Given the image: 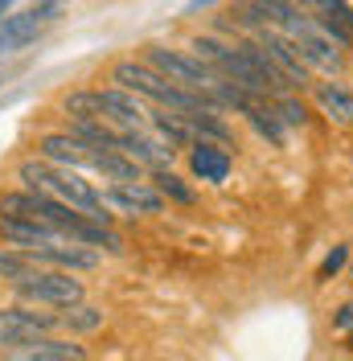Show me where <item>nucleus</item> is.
<instances>
[{
  "mask_svg": "<svg viewBox=\"0 0 353 361\" xmlns=\"http://www.w3.org/2000/svg\"><path fill=\"white\" fill-rule=\"evenodd\" d=\"M17 180H21V189L49 193V197L66 202L70 209H78L90 222H99V226L115 222V214L107 209L103 193H99L83 173H70V169H58V164H49V160H42V157H29V160L17 164Z\"/></svg>",
  "mask_w": 353,
  "mask_h": 361,
  "instance_id": "f257e3e1",
  "label": "nucleus"
},
{
  "mask_svg": "<svg viewBox=\"0 0 353 361\" xmlns=\"http://www.w3.org/2000/svg\"><path fill=\"white\" fill-rule=\"evenodd\" d=\"M13 295H17V304H33V308L58 312V308H70V304L87 300V283H83L78 275H70V271L37 267L29 279H21V283L13 288Z\"/></svg>",
  "mask_w": 353,
  "mask_h": 361,
  "instance_id": "f03ea898",
  "label": "nucleus"
},
{
  "mask_svg": "<svg viewBox=\"0 0 353 361\" xmlns=\"http://www.w3.org/2000/svg\"><path fill=\"white\" fill-rule=\"evenodd\" d=\"M144 62L156 74H164L169 82H176V87H185V90H210L218 82V74L205 66L193 49H176V45L152 42V45H144Z\"/></svg>",
  "mask_w": 353,
  "mask_h": 361,
  "instance_id": "7ed1b4c3",
  "label": "nucleus"
},
{
  "mask_svg": "<svg viewBox=\"0 0 353 361\" xmlns=\"http://www.w3.org/2000/svg\"><path fill=\"white\" fill-rule=\"evenodd\" d=\"M284 33L292 37L296 54H300V62H304L309 70H325V74H341V70H345V54H341V45L333 42V37H325L309 13H300Z\"/></svg>",
  "mask_w": 353,
  "mask_h": 361,
  "instance_id": "20e7f679",
  "label": "nucleus"
},
{
  "mask_svg": "<svg viewBox=\"0 0 353 361\" xmlns=\"http://www.w3.org/2000/svg\"><path fill=\"white\" fill-rule=\"evenodd\" d=\"M58 333V316L33 304H0V353H13L29 341Z\"/></svg>",
  "mask_w": 353,
  "mask_h": 361,
  "instance_id": "39448f33",
  "label": "nucleus"
},
{
  "mask_svg": "<svg viewBox=\"0 0 353 361\" xmlns=\"http://www.w3.org/2000/svg\"><path fill=\"white\" fill-rule=\"evenodd\" d=\"M90 115L111 123L115 132H144L148 128L144 99L128 94L124 87H90Z\"/></svg>",
  "mask_w": 353,
  "mask_h": 361,
  "instance_id": "423d86ee",
  "label": "nucleus"
},
{
  "mask_svg": "<svg viewBox=\"0 0 353 361\" xmlns=\"http://www.w3.org/2000/svg\"><path fill=\"white\" fill-rule=\"evenodd\" d=\"M111 214H128V218H156L169 214V202L152 189V180H115L99 189Z\"/></svg>",
  "mask_w": 353,
  "mask_h": 361,
  "instance_id": "0eeeda50",
  "label": "nucleus"
},
{
  "mask_svg": "<svg viewBox=\"0 0 353 361\" xmlns=\"http://www.w3.org/2000/svg\"><path fill=\"white\" fill-rule=\"evenodd\" d=\"M251 42L259 45V49L267 54V62L284 74L287 90L312 87V70L300 62V54H296V45H292L287 33H280V29H259V33H251Z\"/></svg>",
  "mask_w": 353,
  "mask_h": 361,
  "instance_id": "6e6552de",
  "label": "nucleus"
},
{
  "mask_svg": "<svg viewBox=\"0 0 353 361\" xmlns=\"http://www.w3.org/2000/svg\"><path fill=\"white\" fill-rule=\"evenodd\" d=\"M29 250L33 259H37V267H54V271H70V275H78V271H95L103 263V255L95 247H83V243H74V238H54V243H37V247H21Z\"/></svg>",
  "mask_w": 353,
  "mask_h": 361,
  "instance_id": "1a4fd4ad",
  "label": "nucleus"
},
{
  "mask_svg": "<svg viewBox=\"0 0 353 361\" xmlns=\"http://www.w3.org/2000/svg\"><path fill=\"white\" fill-rule=\"evenodd\" d=\"M95 152L99 148L83 144L78 135H70V132H45L37 140V157L58 164V169H70V173H95Z\"/></svg>",
  "mask_w": 353,
  "mask_h": 361,
  "instance_id": "9d476101",
  "label": "nucleus"
},
{
  "mask_svg": "<svg viewBox=\"0 0 353 361\" xmlns=\"http://www.w3.org/2000/svg\"><path fill=\"white\" fill-rule=\"evenodd\" d=\"M304 13H309L316 29L333 37L341 49H353V4L349 0H304Z\"/></svg>",
  "mask_w": 353,
  "mask_h": 361,
  "instance_id": "9b49d317",
  "label": "nucleus"
},
{
  "mask_svg": "<svg viewBox=\"0 0 353 361\" xmlns=\"http://www.w3.org/2000/svg\"><path fill=\"white\" fill-rule=\"evenodd\" d=\"M4 361H90V349L78 337L49 333V337H37L13 353H4Z\"/></svg>",
  "mask_w": 353,
  "mask_h": 361,
  "instance_id": "f8f14e48",
  "label": "nucleus"
},
{
  "mask_svg": "<svg viewBox=\"0 0 353 361\" xmlns=\"http://www.w3.org/2000/svg\"><path fill=\"white\" fill-rule=\"evenodd\" d=\"M230 169H234V160L230 152L222 148V144H210V140H193L189 144V173L205 185H226L230 180Z\"/></svg>",
  "mask_w": 353,
  "mask_h": 361,
  "instance_id": "ddd939ff",
  "label": "nucleus"
},
{
  "mask_svg": "<svg viewBox=\"0 0 353 361\" xmlns=\"http://www.w3.org/2000/svg\"><path fill=\"white\" fill-rule=\"evenodd\" d=\"M119 152H124L128 160H136L144 173L173 169V148H164V144L152 140L148 132H119Z\"/></svg>",
  "mask_w": 353,
  "mask_h": 361,
  "instance_id": "4468645a",
  "label": "nucleus"
},
{
  "mask_svg": "<svg viewBox=\"0 0 353 361\" xmlns=\"http://www.w3.org/2000/svg\"><path fill=\"white\" fill-rule=\"evenodd\" d=\"M312 94H316L321 115H329L337 128H353V87H345L341 78H337V82L329 78V82H316Z\"/></svg>",
  "mask_w": 353,
  "mask_h": 361,
  "instance_id": "2eb2a0df",
  "label": "nucleus"
},
{
  "mask_svg": "<svg viewBox=\"0 0 353 361\" xmlns=\"http://www.w3.org/2000/svg\"><path fill=\"white\" fill-rule=\"evenodd\" d=\"M58 333H66V337H87V333H99L103 329V308L99 304H87V300H78V304H70V308H58Z\"/></svg>",
  "mask_w": 353,
  "mask_h": 361,
  "instance_id": "dca6fc26",
  "label": "nucleus"
},
{
  "mask_svg": "<svg viewBox=\"0 0 353 361\" xmlns=\"http://www.w3.org/2000/svg\"><path fill=\"white\" fill-rule=\"evenodd\" d=\"M45 17H49V8H29V13H17V17H4V25H0V54L21 49V45L42 29Z\"/></svg>",
  "mask_w": 353,
  "mask_h": 361,
  "instance_id": "f3484780",
  "label": "nucleus"
},
{
  "mask_svg": "<svg viewBox=\"0 0 353 361\" xmlns=\"http://www.w3.org/2000/svg\"><path fill=\"white\" fill-rule=\"evenodd\" d=\"M185 119V128L193 132V140H210V144H230L234 132H230V123L222 119V111L214 107H198V111H176Z\"/></svg>",
  "mask_w": 353,
  "mask_h": 361,
  "instance_id": "a211bd4d",
  "label": "nucleus"
},
{
  "mask_svg": "<svg viewBox=\"0 0 353 361\" xmlns=\"http://www.w3.org/2000/svg\"><path fill=\"white\" fill-rule=\"evenodd\" d=\"M148 128H152V132L160 135V144H164V148H173V152H181V148H189V144H193V132L185 128V119H181L176 111H164V107L148 111Z\"/></svg>",
  "mask_w": 353,
  "mask_h": 361,
  "instance_id": "6ab92c4d",
  "label": "nucleus"
},
{
  "mask_svg": "<svg viewBox=\"0 0 353 361\" xmlns=\"http://www.w3.org/2000/svg\"><path fill=\"white\" fill-rule=\"evenodd\" d=\"M148 180H152V189L169 205H198V189L181 173H173V169H156V173H148Z\"/></svg>",
  "mask_w": 353,
  "mask_h": 361,
  "instance_id": "aec40b11",
  "label": "nucleus"
},
{
  "mask_svg": "<svg viewBox=\"0 0 353 361\" xmlns=\"http://www.w3.org/2000/svg\"><path fill=\"white\" fill-rule=\"evenodd\" d=\"M246 123H251V128H255V132L263 135V140H271V144H275V148H280V144H284V135H287V128H284V119H280V115H275V107H271V99H255V103H251V107H246Z\"/></svg>",
  "mask_w": 353,
  "mask_h": 361,
  "instance_id": "412c9836",
  "label": "nucleus"
},
{
  "mask_svg": "<svg viewBox=\"0 0 353 361\" xmlns=\"http://www.w3.org/2000/svg\"><path fill=\"white\" fill-rule=\"evenodd\" d=\"M37 271V259L29 255V250H21V247H0V283L4 288H17L21 279H29Z\"/></svg>",
  "mask_w": 353,
  "mask_h": 361,
  "instance_id": "4be33fe9",
  "label": "nucleus"
},
{
  "mask_svg": "<svg viewBox=\"0 0 353 361\" xmlns=\"http://www.w3.org/2000/svg\"><path fill=\"white\" fill-rule=\"evenodd\" d=\"M271 107H275V115L284 119V128H309L312 123L309 103L296 99V94H280V99H271Z\"/></svg>",
  "mask_w": 353,
  "mask_h": 361,
  "instance_id": "5701e85b",
  "label": "nucleus"
},
{
  "mask_svg": "<svg viewBox=\"0 0 353 361\" xmlns=\"http://www.w3.org/2000/svg\"><path fill=\"white\" fill-rule=\"evenodd\" d=\"M349 243H337V247L321 259V267H316V283H329V279H337L341 271H345V263H349Z\"/></svg>",
  "mask_w": 353,
  "mask_h": 361,
  "instance_id": "b1692460",
  "label": "nucleus"
},
{
  "mask_svg": "<svg viewBox=\"0 0 353 361\" xmlns=\"http://www.w3.org/2000/svg\"><path fill=\"white\" fill-rule=\"evenodd\" d=\"M333 329H337V333H353V300L341 304V312L333 316Z\"/></svg>",
  "mask_w": 353,
  "mask_h": 361,
  "instance_id": "393cba45",
  "label": "nucleus"
},
{
  "mask_svg": "<svg viewBox=\"0 0 353 361\" xmlns=\"http://www.w3.org/2000/svg\"><path fill=\"white\" fill-rule=\"evenodd\" d=\"M4 8H8V0H0V13H4Z\"/></svg>",
  "mask_w": 353,
  "mask_h": 361,
  "instance_id": "a878e982",
  "label": "nucleus"
},
{
  "mask_svg": "<svg viewBox=\"0 0 353 361\" xmlns=\"http://www.w3.org/2000/svg\"><path fill=\"white\" fill-rule=\"evenodd\" d=\"M349 353H353V333H349Z\"/></svg>",
  "mask_w": 353,
  "mask_h": 361,
  "instance_id": "bb28decb",
  "label": "nucleus"
}]
</instances>
